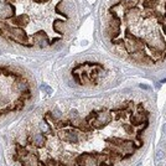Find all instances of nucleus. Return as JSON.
<instances>
[{
	"label": "nucleus",
	"instance_id": "39448f33",
	"mask_svg": "<svg viewBox=\"0 0 166 166\" xmlns=\"http://www.w3.org/2000/svg\"><path fill=\"white\" fill-rule=\"evenodd\" d=\"M41 91H43L45 93H47V94H51L52 93V88L50 87V86H47V84H45V83H43V84H41Z\"/></svg>",
	"mask_w": 166,
	"mask_h": 166
},
{
	"label": "nucleus",
	"instance_id": "7ed1b4c3",
	"mask_svg": "<svg viewBox=\"0 0 166 166\" xmlns=\"http://www.w3.org/2000/svg\"><path fill=\"white\" fill-rule=\"evenodd\" d=\"M15 89H16V91L19 92V94H20V93H24V92L29 91V89H30V84H29V82H27L25 78H22L21 81L16 82Z\"/></svg>",
	"mask_w": 166,
	"mask_h": 166
},
{
	"label": "nucleus",
	"instance_id": "0eeeda50",
	"mask_svg": "<svg viewBox=\"0 0 166 166\" xmlns=\"http://www.w3.org/2000/svg\"><path fill=\"white\" fill-rule=\"evenodd\" d=\"M161 129H162V133L166 135V123H165V124H162V128H161Z\"/></svg>",
	"mask_w": 166,
	"mask_h": 166
},
{
	"label": "nucleus",
	"instance_id": "423d86ee",
	"mask_svg": "<svg viewBox=\"0 0 166 166\" xmlns=\"http://www.w3.org/2000/svg\"><path fill=\"white\" fill-rule=\"evenodd\" d=\"M164 157H165L164 151H162V150H159L157 154H156V159H157V160H161V159H164Z\"/></svg>",
	"mask_w": 166,
	"mask_h": 166
},
{
	"label": "nucleus",
	"instance_id": "f03ea898",
	"mask_svg": "<svg viewBox=\"0 0 166 166\" xmlns=\"http://www.w3.org/2000/svg\"><path fill=\"white\" fill-rule=\"evenodd\" d=\"M27 143L32 144L34 146L36 147H40L43 145L45 143V135L42 133H36V134H32V135H29L27 136Z\"/></svg>",
	"mask_w": 166,
	"mask_h": 166
},
{
	"label": "nucleus",
	"instance_id": "20e7f679",
	"mask_svg": "<svg viewBox=\"0 0 166 166\" xmlns=\"http://www.w3.org/2000/svg\"><path fill=\"white\" fill-rule=\"evenodd\" d=\"M39 128H40L41 133H50V134L52 133V128L50 126V124L47 122H41L40 125H39Z\"/></svg>",
	"mask_w": 166,
	"mask_h": 166
},
{
	"label": "nucleus",
	"instance_id": "6e6552de",
	"mask_svg": "<svg viewBox=\"0 0 166 166\" xmlns=\"http://www.w3.org/2000/svg\"><path fill=\"white\" fill-rule=\"evenodd\" d=\"M140 88H144V89H150L149 86H145V84H140Z\"/></svg>",
	"mask_w": 166,
	"mask_h": 166
},
{
	"label": "nucleus",
	"instance_id": "f257e3e1",
	"mask_svg": "<svg viewBox=\"0 0 166 166\" xmlns=\"http://www.w3.org/2000/svg\"><path fill=\"white\" fill-rule=\"evenodd\" d=\"M105 35L131 61L154 66L166 58V0H113Z\"/></svg>",
	"mask_w": 166,
	"mask_h": 166
}]
</instances>
